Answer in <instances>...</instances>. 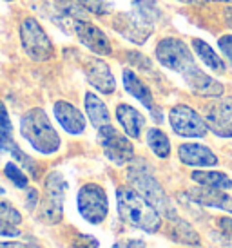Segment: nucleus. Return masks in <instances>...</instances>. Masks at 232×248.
<instances>
[{
  "label": "nucleus",
  "mask_w": 232,
  "mask_h": 248,
  "mask_svg": "<svg viewBox=\"0 0 232 248\" xmlns=\"http://www.w3.org/2000/svg\"><path fill=\"white\" fill-rule=\"evenodd\" d=\"M116 201H118V212L125 223L131 227L140 228L147 234H154L162 227V216L154 205H150L142 194L131 188V186H120L116 190Z\"/></svg>",
  "instance_id": "1"
},
{
  "label": "nucleus",
  "mask_w": 232,
  "mask_h": 248,
  "mask_svg": "<svg viewBox=\"0 0 232 248\" xmlns=\"http://www.w3.org/2000/svg\"><path fill=\"white\" fill-rule=\"evenodd\" d=\"M20 134L36 152L55 154L60 149V136L51 125L44 109H29L20 120Z\"/></svg>",
  "instance_id": "2"
},
{
  "label": "nucleus",
  "mask_w": 232,
  "mask_h": 248,
  "mask_svg": "<svg viewBox=\"0 0 232 248\" xmlns=\"http://www.w3.org/2000/svg\"><path fill=\"white\" fill-rule=\"evenodd\" d=\"M154 55H156L158 62L162 63L164 67L174 71V73H180L183 78L199 69L196 60H194V55L191 53V49L187 47V44L182 42L180 38H164V40H160Z\"/></svg>",
  "instance_id": "3"
},
{
  "label": "nucleus",
  "mask_w": 232,
  "mask_h": 248,
  "mask_svg": "<svg viewBox=\"0 0 232 248\" xmlns=\"http://www.w3.org/2000/svg\"><path fill=\"white\" fill-rule=\"evenodd\" d=\"M127 178H129L131 185L134 186V190L142 194L150 205H154L158 208V212L167 214L169 217L174 216L171 212L172 208L169 205V198L165 194L164 186L160 185V181L152 176V172L147 169L145 163H138V165L131 167L129 172H127Z\"/></svg>",
  "instance_id": "4"
},
{
  "label": "nucleus",
  "mask_w": 232,
  "mask_h": 248,
  "mask_svg": "<svg viewBox=\"0 0 232 248\" xmlns=\"http://www.w3.org/2000/svg\"><path fill=\"white\" fill-rule=\"evenodd\" d=\"M20 44L26 55L34 62H48L55 56V47L38 20L29 16L20 26Z\"/></svg>",
  "instance_id": "5"
},
{
  "label": "nucleus",
  "mask_w": 232,
  "mask_h": 248,
  "mask_svg": "<svg viewBox=\"0 0 232 248\" xmlns=\"http://www.w3.org/2000/svg\"><path fill=\"white\" fill-rule=\"evenodd\" d=\"M78 212L91 225H100L109 214L107 194L96 183H85L78 190Z\"/></svg>",
  "instance_id": "6"
},
{
  "label": "nucleus",
  "mask_w": 232,
  "mask_h": 248,
  "mask_svg": "<svg viewBox=\"0 0 232 248\" xmlns=\"http://www.w3.org/2000/svg\"><path fill=\"white\" fill-rule=\"evenodd\" d=\"M169 124L172 131L182 138H203L209 132V125L203 116L189 105H176L169 110Z\"/></svg>",
  "instance_id": "7"
},
{
  "label": "nucleus",
  "mask_w": 232,
  "mask_h": 248,
  "mask_svg": "<svg viewBox=\"0 0 232 248\" xmlns=\"http://www.w3.org/2000/svg\"><path fill=\"white\" fill-rule=\"evenodd\" d=\"M98 141L102 145L105 158L111 159L115 165H125L131 159H134V147L129 138L116 131L111 124L98 129Z\"/></svg>",
  "instance_id": "8"
},
{
  "label": "nucleus",
  "mask_w": 232,
  "mask_h": 248,
  "mask_svg": "<svg viewBox=\"0 0 232 248\" xmlns=\"http://www.w3.org/2000/svg\"><path fill=\"white\" fill-rule=\"evenodd\" d=\"M205 122L219 138H232V96H219L205 107Z\"/></svg>",
  "instance_id": "9"
},
{
  "label": "nucleus",
  "mask_w": 232,
  "mask_h": 248,
  "mask_svg": "<svg viewBox=\"0 0 232 248\" xmlns=\"http://www.w3.org/2000/svg\"><path fill=\"white\" fill-rule=\"evenodd\" d=\"M67 190V181L60 172H49L46 178V201L42 207L44 217L51 223H58L62 219V201Z\"/></svg>",
  "instance_id": "10"
},
{
  "label": "nucleus",
  "mask_w": 232,
  "mask_h": 248,
  "mask_svg": "<svg viewBox=\"0 0 232 248\" xmlns=\"http://www.w3.org/2000/svg\"><path fill=\"white\" fill-rule=\"evenodd\" d=\"M71 31L76 35V38L80 40V44H83L89 51H93L95 55H100V56H105V55H111V47L109 44V38L105 36L102 29H98L95 24H91L89 20L85 18H76L73 22V28Z\"/></svg>",
  "instance_id": "11"
},
{
  "label": "nucleus",
  "mask_w": 232,
  "mask_h": 248,
  "mask_svg": "<svg viewBox=\"0 0 232 248\" xmlns=\"http://www.w3.org/2000/svg\"><path fill=\"white\" fill-rule=\"evenodd\" d=\"M0 151L9 152L17 161H20L22 167H26L33 176H36V169H34L33 159L29 158L26 152H22L20 147H18L17 141H15L13 125H11V120H9L7 109H6V105H4L2 100H0Z\"/></svg>",
  "instance_id": "12"
},
{
  "label": "nucleus",
  "mask_w": 232,
  "mask_h": 248,
  "mask_svg": "<svg viewBox=\"0 0 232 248\" xmlns=\"http://www.w3.org/2000/svg\"><path fill=\"white\" fill-rule=\"evenodd\" d=\"M122 78H123V87H125V91H127L129 94H133L140 104L144 105L145 109L149 110L158 124H162L164 114H162V109H160L156 105V102H154V96H152V93H150L149 85H147L144 80H140L138 75L133 69H123Z\"/></svg>",
  "instance_id": "13"
},
{
  "label": "nucleus",
  "mask_w": 232,
  "mask_h": 248,
  "mask_svg": "<svg viewBox=\"0 0 232 248\" xmlns=\"http://www.w3.org/2000/svg\"><path fill=\"white\" fill-rule=\"evenodd\" d=\"M83 73L89 85H93L102 94H113L116 89V80L111 73L109 65L100 58H87L83 62Z\"/></svg>",
  "instance_id": "14"
},
{
  "label": "nucleus",
  "mask_w": 232,
  "mask_h": 248,
  "mask_svg": "<svg viewBox=\"0 0 232 248\" xmlns=\"http://www.w3.org/2000/svg\"><path fill=\"white\" fill-rule=\"evenodd\" d=\"M53 114L62 125V129L73 136H78L85 131V118L80 110L76 109L73 104H69L66 100H58L53 105Z\"/></svg>",
  "instance_id": "15"
},
{
  "label": "nucleus",
  "mask_w": 232,
  "mask_h": 248,
  "mask_svg": "<svg viewBox=\"0 0 232 248\" xmlns=\"http://www.w3.org/2000/svg\"><path fill=\"white\" fill-rule=\"evenodd\" d=\"M178 158L183 165L189 167H216L218 156L211 147L201 143H182L178 147Z\"/></svg>",
  "instance_id": "16"
},
{
  "label": "nucleus",
  "mask_w": 232,
  "mask_h": 248,
  "mask_svg": "<svg viewBox=\"0 0 232 248\" xmlns=\"http://www.w3.org/2000/svg\"><path fill=\"white\" fill-rule=\"evenodd\" d=\"M192 201H196L203 207L211 208H219L223 212L232 214V198L229 194H225V190H219V188H211V186H196L189 190Z\"/></svg>",
  "instance_id": "17"
},
{
  "label": "nucleus",
  "mask_w": 232,
  "mask_h": 248,
  "mask_svg": "<svg viewBox=\"0 0 232 248\" xmlns=\"http://www.w3.org/2000/svg\"><path fill=\"white\" fill-rule=\"evenodd\" d=\"M185 82L187 85L192 89V93H196L199 96H207V98H219L223 96V85L214 80L212 76H209L207 73H203L201 69L194 71L189 76H185Z\"/></svg>",
  "instance_id": "18"
},
{
  "label": "nucleus",
  "mask_w": 232,
  "mask_h": 248,
  "mask_svg": "<svg viewBox=\"0 0 232 248\" xmlns=\"http://www.w3.org/2000/svg\"><path fill=\"white\" fill-rule=\"evenodd\" d=\"M116 118L122 125L123 132L129 138L138 140L142 136V131L145 127V118L140 110H136L134 107H131L127 104H120L116 107Z\"/></svg>",
  "instance_id": "19"
},
{
  "label": "nucleus",
  "mask_w": 232,
  "mask_h": 248,
  "mask_svg": "<svg viewBox=\"0 0 232 248\" xmlns=\"http://www.w3.org/2000/svg\"><path fill=\"white\" fill-rule=\"evenodd\" d=\"M22 214L13 203L0 200V237H15L20 235Z\"/></svg>",
  "instance_id": "20"
},
{
  "label": "nucleus",
  "mask_w": 232,
  "mask_h": 248,
  "mask_svg": "<svg viewBox=\"0 0 232 248\" xmlns=\"http://www.w3.org/2000/svg\"><path fill=\"white\" fill-rule=\"evenodd\" d=\"M85 112L91 125L96 129H102L105 125L111 124V114L105 104L102 102V98H98L95 93H87L85 94Z\"/></svg>",
  "instance_id": "21"
},
{
  "label": "nucleus",
  "mask_w": 232,
  "mask_h": 248,
  "mask_svg": "<svg viewBox=\"0 0 232 248\" xmlns=\"http://www.w3.org/2000/svg\"><path fill=\"white\" fill-rule=\"evenodd\" d=\"M131 13L152 29L162 20V7L158 6V2H154V0H133Z\"/></svg>",
  "instance_id": "22"
},
{
  "label": "nucleus",
  "mask_w": 232,
  "mask_h": 248,
  "mask_svg": "<svg viewBox=\"0 0 232 248\" xmlns=\"http://www.w3.org/2000/svg\"><path fill=\"white\" fill-rule=\"evenodd\" d=\"M169 235H171L172 241L183 243V245H189V247H198L199 243H201L198 232L187 221H183L182 217H178V216H171Z\"/></svg>",
  "instance_id": "23"
},
{
  "label": "nucleus",
  "mask_w": 232,
  "mask_h": 248,
  "mask_svg": "<svg viewBox=\"0 0 232 248\" xmlns=\"http://www.w3.org/2000/svg\"><path fill=\"white\" fill-rule=\"evenodd\" d=\"M192 47H194V53L198 55L199 60H201L209 69L214 71V73H225V69H227L225 62L221 60V56L216 55V51H214L209 44H205L201 38H194V40H192Z\"/></svg>",
  "instance_id": "24"
},
{
  "label": "nucleus",
  "mask_w": 232,
  "mask_h": 248,
  "mask_svg": "<svg viewBox=\"0 0 232 248\" xmlns=\"http://www.w3.org/2000/svg\"><path fill=\"white\" fill-rule=\"evenodd\" d=\"M191 178L201 186H211V188H219V190L232 188V179L225 172H218V170H194Z\"/></svg>",
  "instance_id": "25"
},
{
  "label": "nucleus",
  "mask_w": 232,
  "mask_h": 248,
  "mask_svg": "<svg viewBox=\"0 0 232 248\" xmlns=\"http://www.w3.org/2000/svg\"><path fill=\"white\" fill-rule=\"evenodd\" d=\"M147 145L158 158H169L171 154V141L167 138V134L160 131L158 127H152L147 131Z\"/></svg>",
  "instance_id": "26"
},
{
  "label": "nucleus",
  "mask_w": 232,
  "mask_h": 248,
  "mask_svg": "<svg viewBox=\"0 0 232 248\" xmlns=\"http://www.w3.org/2000/svg\"><path fill=\"white\" fill-rule=\"evenodd\" d=\"M4 174H6V178L9 179L15 186H18V188H28V185H29L28 176L24 174L22 169L17 167V163H13V161L6 163V167H4Z\"/></svg>",
  "instance_id": "27"
},
{
  "label": "nucleus",
  "mask_w": 232,
  "mask_h": 248,
  "mask_svg": "<svg viewBox=\"0 0 232 248\" xmlns=\"http://www.w3.org/2000/svg\"><path fill=\"white\" fill-rule=\"evenodd\" d=\"M216 241L225 248H232V217H221L218 219V230H216Z\"/></svg>",
  "instance_id": "28"
},
{
  "label": "nucleus",
  "mask_w": 232,
  "mask_h": 248,
  "mask_svg": "<svg viewBox=\"0 0 232 248\" xmlns=\"http://www.w3.org/2000/svg\"><path fill=\"white\" fill-rule=\"evenodd\" d=\"M76 2L80 4V7H82L83 11H89V13L98 15V16L109 13V7H111L109 0H76Z\"/></svg>",
  "instance_id": "29"
},
{
  "label": "nucleus",
  "mask_w": 232,
  "mask_h": 248,
  "mask_svg": "<svg viewBox=\"0 0 232 248\" xmlns=\"http://www.w3.org/2000/svg\"><path fill=\"white\" fill-rule=\"evenodd\" d=\"M218 44H219L221 53L225 55V58L229 60V63L232 65V35H223L218 40Z\"/></svg>",
  "instance_id": "30"
},
{
  "label": "nucleus",
  "mask_w": 232,
  "mask_h": 248,
  "mask_svg": "<svg viewBox=\"0 0 232 248\" xmlns=\"http://www.w3.org/2000/svg\"><path fill=\"white\" fill-rule=\"evenodd\" d=\"M73 248H98V241L91 235H78L73 241Z\"/></svg>",
  "instance_id": "31"
},
{
  "label": "nucleus",
  "mask_w": 232,
  "mask_h": 248,
  "mask_svg": "<svg viewBox=\"0 0 232 248\" xmlns=\"http://www.w3.org/2000/svg\"><path fill=\"white\" fill-rule=\"evenodd\" d=\"M113 248H145V243L140 239H123L113 245Z\"/></svg>",
  "instance_id": "32"
},
{
  "label": "nucleus",
  "mask_w": 232,
  "mask_h": 248,
  "mask_svg": "<svg viewBox=\"0 0 232 248\" xmlns=\"http://www.w3.org/2000/svg\"><path fill=\"white\" fill-rule=\"evenodd\" d=\"M0 248H26V245L18 241H0Z\"/></svg>",
  "instance_id": "33"
},
{
  "label": "nucleus",
  "mask_w": 232,
  "mask_h": 248,
  "mask_svg": "<svg viewBox=\"0 0 232 248\" xmlns=\"http://www.w3.org/2000/svg\"><path fill=\"white\" fill-rule=\"evenodd\" d=\"M225 22L232 28V7H227L225 9Z\"/></svg>",
  "instance_id": "34"
},
{
  "label": "nucleus",
  "mask_w": 232,
  "mask_h": 248,
  "mask_svg": "<svg viewBox=\"0 0 232 248\" xmlns=\"http://www.w3.org/2000/svg\"><path fill=\"white\" fill-rule=\"evenodd\" d=\"M180 2H183V4H199L203 0H180Z\"/></svg>",
  "instance_id": "35"
},
{
  "label": "nucleus",
  "mask_w": 232,
  "mask_h": 248,
  "mask_svg": "<svg viewBox=\"0 0 232 248\" xmlns=\"http://www.w3.org/2000/svg\"><path fill=\"white\" fill-rule=\"evenodd\" d=\"M214 2H227V4H232V0H214Z\"/></svg>",
  "instance_id": "36"
},
{
  "label": "nucleus",
  "mask_w": 232,
  "mask_h": 248,
  "mask_svg": "<svg viewBox=\"0 0 232 248\" xmlns=\"http://www.w3.org/2000/svg\"><path fill=\"white\" fill-rule=\"evenodd\" d=\"M2 194H4V188H2V186H0V196H2Z\"/></svg>",
  "instance_id": "37"
},
{
  "label": "nucleus",
  "mask_w": 232,
  "mask_h": 248,
  "mask_svg": "<svg viewBox=\"0 0 232 248\" xmlns=\"http://www.w3.org/2000/svg\"><path fill=\"white\" fill-rule=\"evenodd\" d=\"M7 2H11V0H7Z\"/></svg>",
  "instance_id": "38"
}]
</instances>
